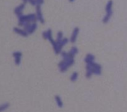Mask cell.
<instances>
[{"label": "cell", "mask_w": 127, "mask_h": 112, "mask_svg": "<svg viewBox=\"0 0 127 112\" xmlns=\"http://www.w3.org/2000/svg\"><path fill=\"white\" fill-rule=\"evenodd\" d=\"M112 5H113V2H112V0H109V1L108 2V3H107L106 8H105L106 15L104 17V19H102L103 23L108 22L109 21L111 17L112 16V13H113V11H112Z\"/></svg>", "instance_id": "1"}, {"label": "cell", "mask_w": 127, "mask_h": 112, "mask_svg": "<svg viewBox=\"0 0 127 112\" xmlns=\"http://www.w3.org/2000/svg\"><path fill=\"white\" fill-rule=\"evenodd\" d=\"M25 27V31H27L28 34H32L34 31H35L36 30V28H37V24L34 22L33 24H28V25H26V26H24Z\"/></svg>", "instance_id": "2"}, {"label": "cell", "mask_w": 127, "mask_h": 112, "mask_svg": "<svg viewBox=\"0 0 127 112\" xmlns=\"http://www.w3.org/2000/svg\"><path fill=\"white\" fill-rule=\"evenodd\" d=\"M36 12H37L36 16H37V20H39L41 23H43V22H44V19H43V14H42V12H41V5H37V7H36Z\"/></svg>", "instance_id": "3"}, {"label": "cell", "mask_w": 127, "mask_h": 112, "mask_svg": "<svg viewBox=\"0 0 127 112\" xmlns=\"http://www.w3.org/2000/svg\"><path fill=\"white\" fill-rule=\"evenodd\" d=\"M25 5H26V3L24 2V3L21 4L20 5H19L18 7H17L15 8V10H14V13H15V14H17L18 17H20L22 15L23 10L24 9V8H25Z\"/></svg>", "instance_id": "4"}, {"label": "cell", "mask_w": 127, "mask_h": 112, "mask_svg": "<svg viewBox=\"0 0 127 112\" xmlns=\"http://www.w3.org/2000/svg\"><path fill=\"white\" fill-rule=\"evenodd\" d=\"M79 28H75L74 30L73 31L72 33V35H71V38H70V41L71 43H75L76 39H77V36L79 35Z\"/></svg>", "instance_id": "5"}, {"label": "cell", "mask_w": 127, "mask_h": 112, "mask_svg": "<svg viewBox=\"0 0 127 112\" xmlns=\"http://www.w3.org/2000/svg\"><path fill=\"white\" fill-rule=\"evenodd\" d=\"M14 31H15L16 33L19 34V35H22V36H24V37H27L28 35L26 31L22 30V29H19V28H14Z\"/></svg>", "instance_id": "6"}, {"label": "cell", "mask_w": 127, "mask_h": 112, "mask_svg": "<svg viewBox=\"0 0 127 112\" xmlns=\"http://www.w3.org/2000/svg\"><path fill=\"white\" fill-rule=\"evenodd\" d=\"M95 59V57L93 55H91V54H88L86 58H85V61L87 63V64H90V63H92V62H94Z\"/></svg>", "instance_id": "7"}, {"label": "cell", "mask_w": 127, "mask_h": 112, "mask_svg": "<svg viewBox=\"0 0 127 112\" xmlns=\"http://www.w3.org/2000/svg\"><path fill=\"white\" fill-rule=\"evenodd\" d=\"M78 52H79V50H78V49L76 47H73L71 49V50L68 53H69V55H70V56L71 58H73V57L76 55V54H77Z\"/></svg>", "instance_id": "8"}, {"label": "cell", "mask_w": 127, "mask_h": 112, "mask_svg": "<svg viewBox=\"0 0 127 112\" xmlns=\"http://www.w3.org/2000/svg\"><path fill=\"white\" fill-rule=\"evenodd\" d=\"M55 100H56L57 103H58V106L59 107V108H62V107H63V103H62V100L60 98V96H55Z\"/></svg>", "instance_id": "9"}, {"label": "cell", "mask_w": 127, "mask_h": 112, "mask_svg": "<svg viewBox=\"0 0 127 112\" xmlns=\"http://www.w3.org/2000/svg\"><path fill=\"white\" fill-rule=\"evenodd\" d=\"M14 55L16 57V61H17V64H18L20 61V56H21V53L20 52H14Z\"/></svg>", "instance_id": "10"}, {"label": "cell", "mask_w": 127, "mask_h": 112, "mask_svg": "<svg viewBox=\"0 0 127 112\" xmlns=\"http://www.w3.org/2000/svg\"><path fill=\"white\" fill-rule=\"evenodd\" d=\"M77 79H78V73H77L76 72H73V75H72L71 77H70V80H71L72 81H76Z\"/></svg>", "instance_id": "11"}, {"label": "cell", "mask_w": 127, "mask_h": 112, "mask_svg": "<svg viewBox=\"0 0 127 112\" xmlns=\"http://www.w3.org/2000/svg\"><path fill=\"white\" fill-rule=\"evenodd\" d=\"M36 3H37V5H41L43 3V0H35Z\"/></svg>", "instance_id": "12"}, {"label": "cell", "mask_w": 127, "mask_h": 112, "mask_svg": "<svg viewBox=\"0 0 127 112\" xmlns=\"http://www.w3.org/2000/svg\"><path fill=\"white\" fill-rule=\"evenodd\" d=\"M69 1H70V2H74V1H75V0H69Z\"/></svg>", "instance_id": "13"}]
</instances>
